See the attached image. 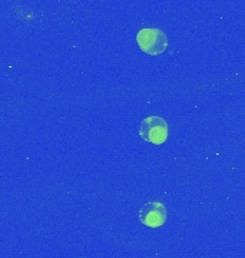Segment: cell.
Wrapping results in <instances>:
<instances>
[{"instance_id":"cell-1","label":"cell","mask_w":245,"mask_h":258,"mask_svg":"<svg viewBox=\"0 0 245 258\" xmlns=\"http://www.w3.org/2000/svg\"><path fill=\"white\" fill-rule=\"evenodd\" d=\"M136 42L148 55H161L168 47V36L161 29H141L136 35Z\"/></svg>"},{"instance_id":"cell-2","label":"cell","mask_w":245,"mask_h":258,"mask_svg":"<svg viewBox=\"0 0 245 258\" xmlns=\"http://www.w3.org/2000/svg\"><path fill=\"white\" fill-rule=\"evenodd\" d=\"M168 134H169L168 123L161 116L146 118V119L142 120L141 129H139V135L145 141L155 144V145L163 144L168 139Z\"/></svg>"},{"instance_id":"cell-3","label":"cell","mask_w":245,"mask_h":258,"mask_svg":"<svg viewBox=\"0 0 245 258\" xmlns=\"http://www.w3.org/2000/svg\"><path fill=\"white\" fill-rule=\"evenodd\" d=\"M166 220H168V210L159 201H151L142 205V208L139 210V221L146 227L159 228L166 222Z\"/></svg>"}]
</instances>
